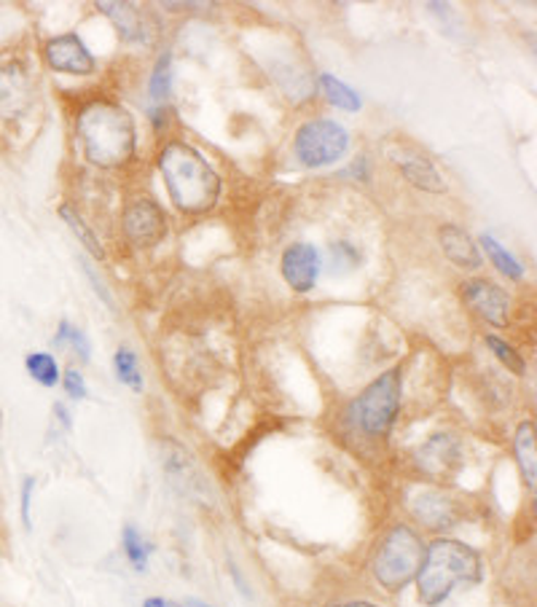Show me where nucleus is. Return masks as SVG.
Returning a JSON list of instances; mask_svg holds the SVG:
<instances>
[{"mask_svg": "<svg viewBox=\"0 0 537 607\" xmlns=\"http://www.w3.org/2000/svg\"><path fill=\"white\" fill-rule=\"evenodd\" d=\"M62 344L76 347L78 355L84 357V361L89 357V342H86L84 333H81L78 328H73L71 323H60V331H57V337H54V347H62Z\"/></svg>", "mask_w": 537, "mask_h": 607, "instance_id": "nucleus-24", "label": "nucleus"}, {"mask_svg": "<svg viewBox=\"0 0 537 607\" xmlns=\"http://www.w3.org/2000/svg\"><path fill=\"white\" fill-rule=\"evenodd\" d=\"M320 253L309 242H296L282 253V277L296 293H309L320 275Z\"/></svg>", "mask_w": 537, "mask_h": 607, "instance_id": "nucleus-9", "label": "nucleus"}, {"mask_svg": "<svg viewBox=\"0 0 537 607\" xmlns=\"http://www.w3.org/2000/svg\"><path fill=\"white\" fill-rule=\"evenodd\" d=\"M425 543L412 527L401 524L387 532V537L374 557V575L387 592H401L417 578L425 559Z\"/></svg>", "mask_w": 537, "mask_h": 607, "instance_id": "nucleus-4", "label": "nucleus"}, {"mask_svg": "<svg viewBox=\"0 0 537 607\" xmlns=\"http://www.w3.org/2000/svg\"><path fill=\"white\" fill-rule=\"evenodd\" d=\"M484 578V564L478 551L460 541L438 537L425 548L423 568L417 572V594L425 607H438L447 603L449 594L460 586H473Z\"/></svg>", "mask_w": 537, "mask_h": 607, "instance_id": "nucleus-3", "label": "nucleus"}, {"mask_svg": "<svg viewBox=\"0 0 537 607\" xmlns=\"http://www.w3.org/2000/svg\"><path fill=\"white\" fill-rule=\"evenodd\" d=\"M33 487H36V482H33V478H25V484H22V519H25V527H30Z\"/></svg>", "mask_w": 537, "mask_h": 607, "instance_id": "nucleus-26", "label": "nucleus"}, {"mask_svg": "<svg viewBox=\"0 0 537 607\" xmlns=\"http://www.w3.org/2000/svg\"><path fill=\"white\" fill-rule=\"evenodd\" d=\"M333 607H379V605H371V603H346V605H333Z\"/></svg>", "mask_w": 537, "mask_h": 607, "instance_id": "nucleus-28", "label": "nucleus"}, {"mask_svg": "<svg viewBox=\"0 0 537 607\" xmlns=\"http://www.w3.org/2000/svg\"><path fill=\"white\" fill-rule=\"evenodd\" d=\"M320 86H322V95H326V100L331 102L333 108H342V111H361L363 106L361 95H357L352 86H346L344 81L326 73V76H320Z\"/></svg>", "mask_w": 537, "mask_h": 607, "instance_id": "nucleus-16", "label": "nucleus"}, {"mask_svg": "<svg viewBox=\"0 0 537 607\" xmlns=\"http://www.w3.org/2000/svg\"><path fill=\"white\" fill-rule=\"evenodd\" d=\"M462 299L478 312L487 323L502 328L508 323V309H511V302H508L505 291L500 286L489 280H471L462 286Z\"/></svg>", "mask_w": 537, "mask_h": 607, "instance_id": "nucleus-10", "label": "nucleus"}, {"mask_svg": "<svg viewBox=\"0 0 537 607\" xmlns=\"http://www.w3.org/2000/svg\"><path fill=\"white\" fill-rule=\"evenodd\" d=\"M148 92H151V100L156 106H164L172 95V57L170 51L156 60V68L151 73V84H148Z\"/></svg>", "mask_w": 537, "mask_h": 607, "instance_id": "nucleus-20", "label": "nucleus"}, {"mask_svg": "<svg viewBox=\"0 0 537 607\" xmlns=\"http://www.w3.org/2000/svg\"><path fill=\"white\" fill-rule=\"evenodd\" d=\"M25 368L44 387H54L60 381V366H57L54 355H49V352H33V355H27Z\"/></svg>", "mask_w": 537, "mask_h": 607, "instance_id": "nucleus-21", "label": "nucleus"}, {"mask_svg": "<svg viewBox=\"0 0 537 607\" xmlns=\"http://www.w3.org/2000/svg\"><path fill=\"white\" fill-rule=\"evenodd\" d=\"M535 422H522L516 430V460L522 468V476L529 489H535L537 478V457H535Z\"/></svg>", "mask_w": 537, "mask_h": 607, "instance_id": "nucleus-15", "label": "nucleus"}, {"mask_svg": "<svg viewBox=\"0 0 537 607\" xmlns=\"http://www.w3.org/2000/svg\"><path fill=\"white\" fill-rule=\"evenodd\" d=\"M60 216H62V221L68 223V229L73 231V234L78 236V242L81 245L86 247V251L91 253V256L95 258H106V251H102V245H100V240H97V234L95 231L89 229V223L84 221V218H81V213L76 210V207H71V205H62L60 207Z\"/></svg>", "mask_w": 537, "mask_h": 607, "instance_id": "nucleus-17", "label": "nucleus"}, {"mask_svg": "<svg viewBox=\"0 0 537 607\" xmlns=\"http://www.w3.org/2000/svg\"><path fill=\"white\" fill-rule=\"evenodd\" d=\"M124 234L135 247H154L164 240L167 216L151 196H135L124 207Z\"/></svg>", "mask_w": 537, "mask_h": 607, "instance_id": "nucleus-7", "label": "nucleus"}, {"mask_svg": "<svg viewBox=\"0 0 537 607\" xmlns=\"http://www.w3.org/2000/svg\"><path fill=\"white\" fill-rule=\"evenodd\" d=\"M487 347L495 352V357H498V361L502 363V366L508 368V372L524 374V357L518 355V352L513 350L511 344L502 342L500 337H492V333H489V337H487Z\"/></svg>", "mask_w": 537, "mask_h": 607, "instance_id": "nucleus-23", "label": "nucleus"}, {"mask_svg": "<svg viewBox=\"0 0 537 607\" xmlns=\"http://www.w3.org/2000/svg\"><path fill=\"white\" fill-rule=\"evenodd\" d=\"M481 247H484V253H487V256H489V262L498 266V269L508 277V280H522V277H524L522 264H518L516 258H513L511 253H508L505 247H502L500 242L495 240V236L484 234L481 236Z\"/></svg>", "mask_w": 537, "mask_h": 607, "instance_id": "nucleus-19", "label": "nucleus"}, {"mask_svg": "<svg viewBox=\"0 0 537 607\" xmlns=\"http://www.w3.org/2000/svg\"><path fill=\"white\" fill-rule=\"evenodd\" d=\"M196 607H210V605H196Z\"/></svg>", "mask_w": 537, "mask_h": 607, "instance_id": "nucleus-29", "label": "nucleus"}, {"mask_svg": "<svg viewBox=\"0 0 537 607\" xmlns=\"http://www.w3.org/2000/svg\"><path fill=\"white\" fill-rule=\"evenodd\" d=\"M65 392L73 398V401H84L86 398V381L76 368H68L65 372Z\"/></svg>", "mask_w": 537, "mask_h": 607, "instance_id": "nucleus-25", "label": "nucleus"}, {"mask_svg": "<svg viewBox=\"0 0 537 607\" xmlns=\"http://www.w3.org/2000/svg\"><path fill=\"white\" fill-rule=\"evenodd\" d=\"M124 551L130 557L132 568L146 570L148 564V543L143 541V535L135 527H124Z\"/></svg>", "mask_w": 537, "mask_h": 607, "instance_id": "nucleus-22", "label": "nucleus"}, {"mask_svg": "<svg viewBox=\"0 0 537 607\" xmlns=\"http://www.w3.org/2000/svg\"><path fill=\"white\" fill-rule=\"evenodd\" d=\"M401 172L412 186H417L419 191H427V194H443V191H447V183H443L441 172H438L425 156H414V159L401 161Z\"/></svg>", "mask_w": 537, "mask_h": 607, "instance_id": "nucleus-13", "label": "nucleus"}, {"mask_svg": "<svg viewBox=\"0 0 537 607\" xmlns=\"http://www.w3.org/2000/svg\"><path fill=\"white\" fill-rule=\"evenodd\" d=\"M159 172L164 178L172 205L188 216L212 210L221 196V178L188 143H167L159 154Z\"/></svg>", "mask_w": 537, "mask_h": 607, "instance_id": "nucleus-1", "label": "nucleus"}, {"mask_svg": "<svg viewBox=\"0 0 537 607\" xmlns=\"http://www.w3.org/2000/svg\"><path fill=\"white\" fill-rule=\"evenodd\" d=\"M143 607H178L175 603H170V599H161V597H151L146 599V605Z\"/></svg>", "mask_w": 537, "mask_h": 607, "instance_id": "nucleus-27", "label": "nucleus"}, {"mask_svg": "<svg viewBox=\"0 0 537 607\" xmlns=\"http://www.w3.org/2000/svg\"><path fill=\"white\" fill-rule=\"evenodd\" d=\"M44 57L46 65L57 73H71V76H91L95 73V57L76 33L51 38L46 44Z\"/></svg>", "mask_w": 537, "mask_h": 607, "instance_id": "nucleus-8", "label": "nucleus"}, {"mask_svg": "<svg viewBox=\"0 0 537 607\" xmlns=\"http://www.w3.org/2000/svg\"><path fill=\"white\" fill-rule=\"evenodd\" d=\"M438 240H441L443 253L454 266H460V269H478L481 266V253H478L476 242L471 240L465 229L447 223L438 231Z\"/></svg>", "mask_w": 537, "mask_h": 607, "instance_id": "nucleus-11", "label": "nucleus"}, {"mask_svg": "<svg viewBox=\"0 0 537 607\" xmlns=\"http://www.w3.org/2000/svg\"><path fill=\"white\" fill-rule=\"evenodd\" d=\"M350 146V135L331 119L307 121L296 132V156L304 167H328L339 161Z\"/></svg>", "mask_w": 537, "mask_h": 607, "instance_id": "nucleus-6", "label": "nucleus"}, {"mask_svg": "<svg viewBox=\"0 0 537 607\" xmlns=\"http://www.w3.org/2000/svg\"><path fill=\"white\" fill-rule=\"evenodd\" d=\"M113 368H115V379H119L121 385H126L130 390H135V392L143 390L141 363H137V355L130 350V347H121V350L115 352Z\"/></svg>", "mask_w": 537, "mask_h": 607, "instance_id": "nucleus-18", "label": "nucleus"}, {"mask_svg": "<svg viewBox=\"0 0 537 607\" xmlns=\"http://www.w3.org/2000/svg\"><path fill=\"white\" fill-rule=\"evenodd\" d=\"M97 9H100L106 16H111L113 25L119 27V33L126 40H146L143 16H141V11H137L132 3H108V0H100V3H97Z\"/></svg>", "mask_w": 537, "mask_h": 607, "instance_id": "nucleus-12", "label": "nucleus"}, {"mask_svg": "<svg viewBox=\"0 0 537 607\" xmlns=\"http://www.w3.org/2000/svg\"><path fill=\"white\" fill-rule=\"evenodd\" d=\"M76 132L86 159L102 170L124 167L135 156V121L119 102L95 100L81 108Z\"/></svg>", "mask_w": 537, "mask_h": 607, "instance_id": "nucleus-2", "label": "nucleus"}, {"mask_svg": "<svg viewBox=\"0 0 537 607\" xmlns=\"http://www.w3.org/2000/svg\"><path fill=\"white\" fill-rule=\"evenodd\" d=\"M398 406H401V372L392 368V372H385L382 377L363 390L352 412H355V422L363 433L385 436L392 427V422H395Z\"/></svg>", "mask_w": 537, "mask_h": 607, "instance_id": "nucleus-5", "label": "nucleus"}, {"mask_svg": "<svg viewBox=\"0 0 537 607\" xmlns=\"http://www.w3.org/2000/svg\"><path fill=\"white\" fill-rule=\"evenodd\" d=\"M414 513L427 524V527H449L454 519L452 502L447 497H441L438 493H419L417 500H414Z\"/></svg>", "mask_w": 537, "mask_h": 607, "instance_id": "nucleus-14", "label": "nucleus"}]
</instances>
